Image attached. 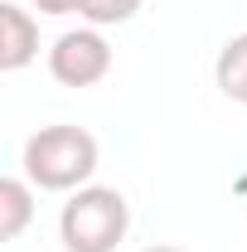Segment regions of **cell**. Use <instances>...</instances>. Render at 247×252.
Returning <instances> with one entry per match:
<instances>
[{
    "mask_svg": "<svg viewBox=\"0 0 247 252\" xmlns=\"http://www.w3.org/2000/svg\"><path fill=\"white\" fill-rule=\"evenodd\" d=\"M146 252H185V248H170V243H160V248H146Z\"/></svg>",
    "mask_w": 247,
    "mask_h": 252,
    "instance_id": "9",
    "label": "cell"
},
{
    "mask_svg": "<svg viewBox=\"0 0 247 252\" xmlns=\"http://www.w3.org/2000/svg\"><path fill=\"white\" fill-rule=\"evenodd\" d=\"M39 15H83V0H34Z\"/></svg>",
    "mask_w": 247,
    "mask_h": 252,
    "instance_id": "8",
    "label": "cell"
},
{
    "mask_svg": "<svg viewBox=\"0 0 247 252\" xmlns=\"http://www.w3.org/2000/svg\"><path fill=\"white\" fill-rule=\"evenodd\" d=\"M214 78H218V93L228 97V102L247 107V34H233V39L218 49Z\"/></svg>",
    "mask_w": 247,
    "mask_h": 252,
    "instance_id": "5",
    "label": "cell"
},
{
    "mask_svg": "<svg viewBox=\"0 0 247 252\" xmlns=\"http://www.w3.org/2000/svg\"><path fill=\"white\" fill-rule=\"evenodd\" d=\"M97 170V136L83 126H39L25 141V175L39 189H83Z\"/></svg>",
    "mask_w": 247,
    "mask_h": 252,
    "instance_id": "1",
    "label": "cell"
},
{
    "mask_svg": "<svg viewBox=\"0 0 247 252\" xmlns=\"http://www.w3.org/2000/svg\"><path fill=\"white\" fill-rule=\"evenodd\" d=\"M141 5H146V0H83V20H88L93 30H107V25H126V20H136Z\"/></svg>",
    "mask_w": 247,
    "mask_h": 252,
    "instance_id": "7",
    "label": "cell"
},
{
    "mask_svg": "<svg viewBox=\"0 0 247 252\" xmlns=\"http://www.w3.org/2000/svg\"><path fill=\"white\" fill-rule=\"evenodd\" d=\"M49 73L63 88H93L112 73V44L97 30H68L49 49Z\"/></svg>",
    "mask_w": 247,
    "mask_h": 252,
    "instance_id": "3",
    "label": "cell"
},
{
    "mask_svg": "<svg viewBox=\"0 0 247 252\" xmlns=\"http://www.w3.org/2000/svg\"><path fill=\"white\" fill-rule=\"evenodd\" d=\"M131 228V204L122 189L83 185L59 214V238L68 252H117V243Z\"/></svg>",
    "mask_w": 247,
    "mask_h": 252,
    "instance_id": "2",
    "label": "cell"
},
{
    "mask_svg": "<svg viewBox=\"0 0 247 252\" xmlns=\"http://www.w3.org/2000/svg\"><path fill=\"white\" fill-rule=\"evenodd\" d=\"M34 54H39V25L30 20V10L20 5H0V68L5 73H20L30 68Z\"/></svg>",
    "mask_w": 247,
    "mask_h": 252,
    "instance_id": "4",
    "label": "cell"
},
{
    "mask_svg": "<svg viewBox=\"0 0 247 252\" xmlns=\"http://www.w3.org/2000/svg\"><path fill=\"white\" fill-rule=\"evenodd\" d=\"M34 219V189L15 175L0 180V238H20Z\"/></svg>",
    "mask_w": 247,
    "mask_h": 252,
    "instance_id": "6",
    "label": "cell"
}]
</instances>
